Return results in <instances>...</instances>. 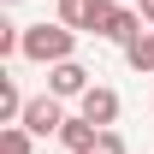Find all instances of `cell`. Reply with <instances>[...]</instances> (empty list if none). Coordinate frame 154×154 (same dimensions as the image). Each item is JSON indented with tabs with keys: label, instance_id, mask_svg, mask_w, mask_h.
Returning a JSON list of instances; mask_svg holds the SVG:
<instances>
[{
	"label": "cell",
	"instance_id": "obj_10",
	"mask_svg": "<svg viewBox=\"0 0 154 154\" xmlns=\"http://www.w3.org/2000/svg\"><path fill=\"white\" fill-rule=\"evenodd\" d=\"M95 154H131V148H125V136H119V131H101V142H95Z\"/></svg>",
	"mask_w": 154,
	"mask_h": 154
},
{
	"label": "cell",
	"instance_id": "obj_12",
	"mask_svg": "<svg viewBox=\"0 0 154 154\" xmlns=\"http://www.w3.org/2000/svg\"><path fill=\"white\" fill-rule=\"evenodd\" d=\"M6 6H18V0H6Z\"/></svg>",
	"mask_w": 154,
	"mask_h": 154
},
{
	"label": "cell",
	"instance_id": "obj_4",
	"mask_svg": "<svg viewBox=\"0 0 154 154\" xmlns=\"http://www.w3.org/2000/svg\"><path fill=\"white\" fill-rule=\"evenodd\" d=\"M89 89H95V83H89V71H83L77 59H65V65L48 71V95H54V101H83Z\"/></svg>",
	"mask_w": 154,
	"mask_h": 154
},
{
	"label": "cell",
	"instance_id": "obj_9",
	"mask_svg": "<svg viewBox=\"0 0 154 154\" xmlns=\"http://www.w3.org/2000/svg\"><path fill=\"white\" fill-rule=\"evenodd\" d=\"M30 142L36 136L24 131V125H0V154H30Z\"/></svg>",
	"mask_w": 154,
	"mask_h": 154
},
{
	"label": "cell",
	"instance_id": "obj_8",
	"mask_svg": "<svg viewBox=\"0 0 154 154\" xmlns=\"http://www.w3.org/2000/svg\"><path fill=\"white\" fill-rule=\"evenodd\" d=\"M125 59H131V71H148L154 77V30H142V36L125 48Z\"/></svg>",
	"mask_w": 154,
	"mask_h": 154
},
{
	"label": "cell",
	"instance_id": "obj_6",
	"mask_svg": "<svg viewBox=\"0 0 154 154\" xmlns=\"http://www.w3.org/2000/svg\"><path fill=\"white\" fill-rule=\"evenodd\" d=\"M95 142H101V125H89L83 113L65 119V131H59V148L65 154H95Z\"/></svg>",
	"mask_w": 154,
	"mask_h": 154
},
{
	"label": "cell",
	"instance_id": "obj_7",
	"mask_svg": "<svg viewBox=\"0 0 154 154\" xmlns=\"http://www.w3.org/2000/svg\"><path fill=\"white\" fill-rule=\"evenodd\" d=\"M89 18H95V0H59V24H65V30L89 36Z\"/></svg>",
	"mask_w": 154,
	"mask_h": 154
},
{
	"label": "cell",
	"instance_id": "obj_11",
	"mask_svg": "<svg viewBox=\"0 0 154 154\" xmlns=\"http://www.w3.org/2000/svg\"><path fill=\"white\" fill-rule=\"evenodd\" d=\"M136 18H142V24L154 30V0H136Z\"/></svg>",
	"mask_w": 154,
	"mask_h": 154
},
{
	"label": "cell",
	"instance_id": "obj_1",
	"mask_svg": "<svg viewBox=\"0 0 154 154\" xmlns=\"http://www.w3.org/2000/svg\"><path fill=\"white\" fill-rule=\"evenodd\" d=\"M24 59L30 65H65V59H77V30H65V24H24Z\"/></svg>",
	"mask_w": 154,
	"mask_h": 154
},
{
	"label": "cell",
	"instance_id": "obj_5",
	"mask_svg": "<svg viewBox=\"0 0 154 154\" xmlns=\"http://www.w3.org/2000/svg\"><path fill=\"white\" fill-rule=\"evenodd\" d=\"M77 113L89 119V125H101V131H113V119H119V89H107V83H95L89 95L77 101Z\"/></svg>",
	"mask_w": 154,
	"mask_h": 154
},
{
	"label": "cell",
	"instance_id": "obj_2",
	"mask_svg": "<svg viewBox=\"0 0 154 154\" xmlns=\"http://www.w3.org/2000/svg\"><path fill=\"white\" fill-rule=\"evenodd\" d=\"M89 36H101V42H119V48H131V42L142 36V18H136V6H119V0H95Z\"/></svg>",
	"mask_w": 154,
	"mask_h": 154
},
{
	"label": "cell",
	"instance_id": "obj_3",
	"mask_svg": "<svg viewBox=\"0 0 154 154\" xmlns=\"http://www.w3.org/2000/svg\"><path fill=\"white\" fill-rule=\"evenodd\" d=\"M65 119H71V113H65V101L36 95L30 107H24V131H30V136H59V131H65Z\"/></svg>",
	"mask_w": 154,
	"mask_h": 154
}]
</instances>
